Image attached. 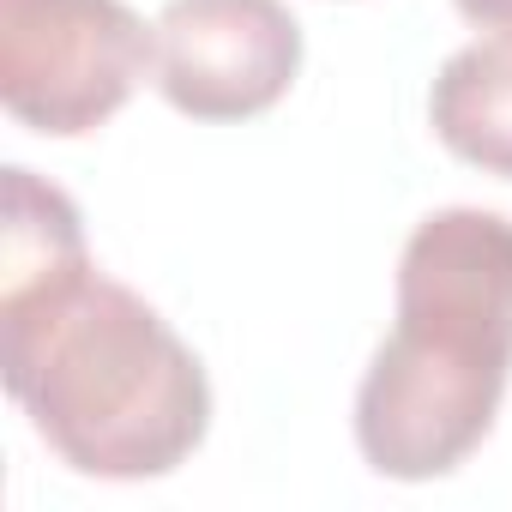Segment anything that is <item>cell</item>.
I'll return each mask as SVG.
<instances>
[{"label": "cell", "instance_id": "cell-1", "mask_svg": "<svg viewBox=\"0 0 512 512\" xmlns=\"http://www.w3.org/2000/svg\"><path fill=\"white\" fill-rule=\"evenodd\" d=\"M0 368L43 446L79 476H169L211 428V380L193 344L97 266L0 302Z\"/></svg>", "mask_w": 512, "mask_h": 512}, {"label": "cell", "instance_id": "cell-4", "mask_svg": "<svg viewBox=\"0 0 512 512\" xmlns=\"http://www.w3.org/2000/svg\"><path fill=\"white\" fill-rule=\"evenodd\" d=\"M151 37V79L187 121H253L302 73V25L284 0H169Z\"/></svg>", "mask_w": 512, "mask_h": 512}, {"label": "cell", "instance_id": "cell-5", "mask_svg": "<svg viewBox=\"0 0 512 512\" xmlns=\"http://www.w3.org/2000/svg\"><path fill=\"white\" fill-rule=\"evenodd\" d=\"M428 127L458 163L512 181V31L446 55L428 91Z\"/></svg>", "mask_w": 512, "mask_h": 512}, {"label": "cell", "instance_id": "cell-6", "mask_svg": "<svg viewBox=\"0 0 512 512\" xmlns=\"http://www.w3.org/2000/svg\"><path fill=\"white\" fill-rule=\"evenodd\" d=\"M0 193H7V223H0V302H25V296L61 290L79 272H91L79 205L55 181H43L25 163H7Z\"/></svg>", "mask_w": 512, "mask_h": 512}, {"label": "cell", "instance_id": "cell-7", "mask_svg": "<svg viewBox=\"0 0 512 512\" xmlns=\"http://www.w3.org/2000/svg\"><path fill=\"white\" fill-rule=\"evenodd\" d=\"M476 31H512V0H452Z\"/></svg>", "mask_w": 512, "mask_h": 512}, {"label": "cell", "instance_id": "cell-2", "mask_svg": "<svg viewBox=\"0 0 512 512\" xmlns=\"http://www.w3.org/2000/svg\"><path fill=\"white\" fill-rule=\"evenodd\" d=\"M512 380V217L428 211L398 253V314L356 386V446L392 482L452 476Z\"/></svg>", "mask_w": 512, "mask_h": 512}, {"label": "cell", "instance_id": "cell-3", "mask_svg": "<svg viewBox=\"0 0 512 512\" xmlns=\"http://www.w3.org/2000/svg\"><path fill=\"white\" fill-rule=\"evenodd\" d=\"M157 37L127 0H0V103L43 139H85L127 109Z\"/></svg>", "mask_w": 512, "mask_h": 512}]
</instances>
